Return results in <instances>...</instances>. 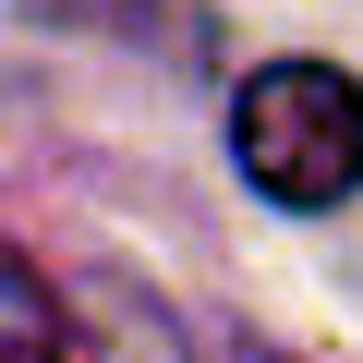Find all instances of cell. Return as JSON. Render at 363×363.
I'll return each instance as SVG.
<instances>
[{"mask_svg":"<svg viewBox=\"0 0 363 363\" xmlns=\"http://www.w3.org/2000/svg\"><path fill=\"white\" fill-rule=\"evenodd\" d=\"M230 157H242L255 194L291 206V218L363 194V73H339V61H267V73H242Z\"/></svg>","mask_w":363,"mask_h":363,"instance_id":"6da1fadb","label":"cell"},{"mask_svg":"<svg viewBox=\"0 0 363 363\" xmlns=\"http://www.w3.org/2000/svg\"><path fill=\"white\" fill-rule=\"evenodd\" d=\"M73 327H85V351L97 363H182V327H169V303L145 291V279H121V267H85L73 279Z\"/></svg>","mask_w":363,"mask_h":363,"instance_id":"7a4b0ae2","label":"cell"},{"mask_svg":"<svg viewBox=\"0 0 363 363\" xmlns=\"http://www.w3.org/2000/svg\"><path fill=\"white\" fill-rule=\"evenodd\" d=\"M0 291H13V363H49V279H37V255L0 267Z\"/></svg>","mask_w":363,"mask_h":363,"instance_id":"3957f363","label":"cell"},{"mask_svg":"<svg viewBox=\"0 0 363 363\" xmlns=\"http://www.w3.org/2000/svg\"><path fill=\"white\" fill-rule=\"evenodd\" d=\"M242 363H303V351H279V339H242Z\"/></svg>","mask_w":363,"mask_h":363,"instance_id":"277c9868","label":"cell"}]
</instances>
